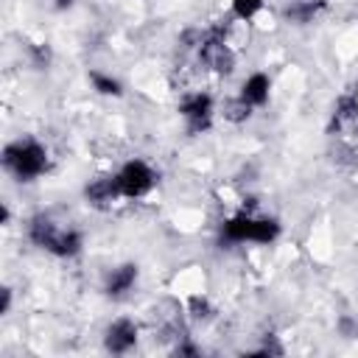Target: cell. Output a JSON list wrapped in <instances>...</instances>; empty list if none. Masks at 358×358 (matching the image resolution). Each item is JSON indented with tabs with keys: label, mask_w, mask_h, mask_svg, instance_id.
<instances>
[{
	"label": "cell",
	"mask_w": 358,
	"mask_h": 358,
	"mask_svg": "<svg viewBox=\"0 0 358 358\" xmlns=\"http://www.w3.org/2000/svg\"><path fill=\"white\" fill-rule=\"evenodd\" d=\"M0 162L6 173H11L17 182H34L36 176L48 171L50 157H48V148L36 137H17L3 145Z\"/></svg>",
	"instance_id": "obj_1"
},
{
	"label": "cell",
	"mask_w": 358,
	"mask_h": 358,
	"mask_svg": "<svg viewBox=\"0 0 358 358\" xmlns=\"http://www.w3.org/2000/svg\"><path fill=\"white\" fill-rule=\"evenodd\" d=\"M280 235L277 218H263L249 210L232 215L221 227V238L227 243H274Z\"/></svg>",
	"instance_id": "obj_2"
},
{
	"label": "cell",
	"mask_w": 358,
	"mask_h": 358,
	"mask_svg": "<svg viewBox=\"0 0 358 358\" xmlns=\"http://www.w3.org/2000/svg\"><path fill=\"white\" fill-rule=\"evenodd\" d=\"M196 59H199V64L204 70H210L215 76H229L235 70V50L229 45L227 28L215 25V28L201 31V39H199V48H196Z\"/></svg>",
	"instance_id": "obj_3"
},
{
	"label": "cell",
	"mask_w": 358,
	"mask_h": 358,
	"mask_svg": "<svg viewBox=\"0 0 358 358\" xmlns=\"http://www.w3.org/2000/svg\"><path fill=\"white\" fill-rule=\"evenodd\" d=\"M179 115L185 120V129L190 134H204L213 126V115H215V101L210 92L204 90H193L185 92L179 101Z\"/></svg>",
	"instance_id": "obj_4"
},
{
	"label": "cell",
	"mask_w": 358,
	"mask_h": 358,
	"mask_svg": "<svg viewBox=\"0 0 358 358\" xmlns=\"http://www.w3.org/2000/svg\"><path fill=\"white\" fill-rule=\"evenodd\" d=\"M115 176H117V185H120L123 199H143L157 185V171L145 159H129V162H123Z\"/></svg>",
	"instance_id": "obj_5"
},
{
	"label": "cell",
	"mask_w": 358,
	"mask_h": 358,
	"mask_svg": "<svg viewBox=\"0 0 358 358\" xmlns=\"http://www.w3.org/2000/svg\"><path fill=\"white\" fill-rule=\"evenodd\" d=\"M137 336H140L137 322L120 316V319L106 324V330H103V350L112 352V355H126V352H131L137 347Z\"/></svg>",
	"instance_id": "obj_6"
},
{
	"label": "cell",
	"mask_w": 358,
	"mask_h": 358,
	"mask_svg": "<svg viewBox=\"0 0 358 358\" xmlns=\"http://www.w3.org/2000/svg\"><path fill=\"white\" fill-rule=\"evenodd\" d=\"M123 199L120 193V185H117V176L115 173H106V176H95L84 185V201L95 210H112L117 201Z\"/></svg>",
	"instance_id": "obj_7"
},
{
	"label": "cell",
	"mask_w": 358,
	"mask_h": 358,
	"mask_svg": "<svg viewBox=\"0 0 358 358\" xmlns=\"http://www.w3.org/2000/svg\"><path fill=\"white\" fill-rule=\"evenodd\" d=\"M137 280H140L137 263H120V266H115V268L106 271V277H103V294L112 296V299H120V296H126L137 285Z\"/></svg>",
	"instance_id": "obj_8"
},
{
	"label": "cell",
	"mask_w": 358,
	"mask_h": 358,
	"mask_svg": "<svg viewBox=\"0 0 358 358\" xmlns=\"http://www.w3.org/2000/svg\"><path fill=\"white\" fill-rule=\"evenodd\" d=\"M330 131L333 134H355L358 131V106L350 92H344L330 115Z\"/></svg>",
	"instance_id": "obj_9"
},
{
	"label": "cell",
	"mask_w": 358,
	"mask_h": 358,
	"mask_svg": "<svg viewBox=\"0 0 358 358\" xmlns=\"http://www.w3.org/2000/svg\"><path fill=\"white\" fill-rule=\"evenodd\" d=\"M59 224L50 218V215H45V213H36V215H31L28 218V227H25V232H28V241L34 243V246H39V249H50V243L56 241V235H59Z\"/></svg>",
	"instance_id": "obj_10"
},
{
	"label": "cell",
	"mask_w": 358,
	"mask_h": 358,
	"mask_svg": "<svg viewBox=\"0 0 358 358\" xmlns=\"http://www.w3.org/2000/svg\"><path fill=\"white\" fill-rule=\"evenodd\" d=\"M252 109H263L268 103V95H271V78L266 73H252L243 84H241V92H238Z\"/></svg>",
	"instance_id": "obj_11"
},
{
	"label": "cell",
	"mask_w": 358,
	"mask_h": 358,
	"mask_svg": "<svg viewBox=\"0 0 358 358\" xmlns=\"http://www.w3.org/2000/svg\"><path fill=\"white\" fill-rule=\"evenodd\" d=\"M327 8V0H291L285 8H282V17L294 25H308L313 22L322 11Z\"/></svg>",
	"instance_id": "obj_12"
},
{
	"label": "cell",
	"mask_w": 358,
	"mask_h": 358,
	"mask_svg": "<svg viewBox=\"0 0 358 358\" xmlns=\"http://www.w3.org/2000/svg\"><path fill=\"white\" fill-rule=\"evenodd\" d=\"M81 249H84V235H81V229L62 227L59 235H56V241L50 243L48 252H50L53 257H64V260H70V257L81 255Z\"/></svg>",
	"instance_id": "obj_13"
},
{
	"label": "cell",
	"mask_w": 358,
	"mask_h": 358,
	"mask_svg": "<svg viewBox=\"0 0 358 358\" xmlns=\"http://www.w3.org/2000/svg\"><path fill=\"white\" fill-rule=\"evenodd\" d=\"M90 84H92V90L95 92H101V95H109V98H120L123 95V84L117 81V78H112V76H106V73H101V70H90Z\"/></svg>",
	"instance_id": "obj_14"
},
{
	"label": "cell",
	"mask_w": 358,
	"mask_h": 358,
	"mask_svg": "<svg viewBox=\"0 0 358 358\" xmlns=\"http://www.w3.org/2000/svg\"><path fill=\"white\" fill-rule=\"evenodd\" d=\"M266 0H229V8H232V17L241 20V22H249L255 20L260 11H263Z\"/></svg>",
	"instance_id": "obj_15"
},
{
	"label": "cell",
	"mask_w": 358,
	"mask_h": 358,
	"mask_svg": "<svg viewBox=\"0 0 358 358\" xmlns=\"http://www.w3.org/2000/svg\"><path fill=\"white\" fill-rule=\"evenodd\" d=\"M252 112H255V109H252L241 95L224 103V117H227L229 123H246V120L252 117Z\"/></svg>",
	"instance_id": "obj_16"
},
{
	"label": "cell",
	"mask_w": 358,
	"mask_h": 358,
	"mask_svg": "<svg viewBox=\"0 0 358 358\" xmlns=\"http://www.w3.org/2000/svg\"><path fill=\"white\" fill-rule=\"evenodd\" d=\"M28 59H31V64H34L36 70H48V64H50V59H53L50 45H48V42H31V45H28Z\"/></svg>",
	"instance_id": "obj_17"
},
{
	"label": "cell",
	"mask_w": 358,
	"mask_h": 358,
	"mask_svg": "<svg viewBox=\"0 0 358 358\" xmlns=\"http://www.w3.org/2000/svg\"><path fill=\"white\" fill-rule=\"evenodd\" d=\"M187 308H190V316L193 319H210L213 316V308H210L207 296H190Z\"/></svg>",
	"instance_id": "obj_18"
},
{
	"label": "cell",
	"mask_w": 358,
	"mask_h": 358,
	"mask_svg": "<svg viewBox=\"0 0 358 358\" xmlns=\"http://www.w3.org/2000/svg\"><path fill=\"white\" fill-rule=\"evenodd\" d=\"M338 330H341L347 338H355V336H358V324H355L352 319H347V316L338 322Z\"/></svg>",
	"instance_id": "obj_19"
},
{
	"label": "cell",
	"mask_w": 358,
	"mask_h": 358,
	"mask_svg": "<svg viewBox=\"0 0 358 358\" xmlns=\"http://www.w3.org/2000/svg\"><path fill=\"white\" fill-rule=\"evenodd\" d=\"M0 294H3V302H0V316H6V313L11 310V294H14V291H11L8 285H3V288H0Z\"/></svg>",
	"instance_id": "obj_20"
},
{
	"label": "cell",
	"mask_w": 358,
	"mask_h": 358,
	"mask_svg": "<svg viewBox=\"0 0 358 358\" xmlns=\"http://www.w3.org/2000/svg\"><path fill=\"white\" fill-rule=\"evenodd\" d=\"M173 355H199V347H196V344L182 341V344H176V347H173Z\"/></svg>",
	"instance_id": "obj_21"
},
{
	"label": "cell",
	"mask_w": 358,
	"mask_h": 358,
	"mask_svg": "<svg viewBox=\"0 0 358 358\" xmlns=\"http://www.w3.org/2000/svg\"><path fill=\"white\" fill-rule=\"evenodd\" d=\"M8 218H11V210H8V204L3 201V204H0V224L6 227V224H8Z\"/></svg>",
	"instance_id": "obj_22"
},
{
	"label": "cell",
	"mask_w": 358,
	"mask_h": 358,
	"mask_svg": "<svg viewBox=\"0 0 358 358\" xmlns=\"http://www.w3.org/2000/svg\"><path fill=\"white\" fill-rule=\"evenodd\" d=\"M53 6H56V8H70L73 0H53Z\"/></svg>",
	"instance_id": "obj_23"
},
{
	"label": "cell",
	"mask_w": 358,
	"mask_h": 358,
	"mask_svg": "<svg viewBox=\"0 0 358 358\" xmlns=\"http://www.w3.org/2000/svg\"><path fill=\"white\" fill-rule=\"evenodd\" d=\"M350 95H352V101H355V106H358V81L352 84V90H350Z\"/></svg>",
	"instance_id": "obj_24"
}]
</instances>
